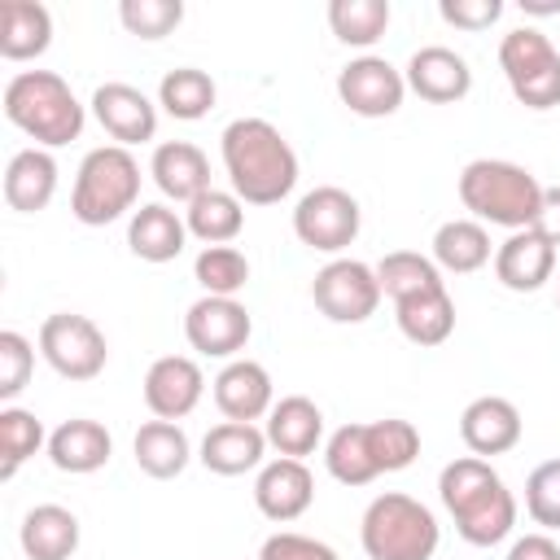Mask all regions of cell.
Segmentation results:
<instances>
[{
  "instance_id": "15",
  "label": "cell",
  "mask_w": 560,
  "mask_h": 560,
  "mask_svg": "<svg viewBox=\"0 0 560 560\" xmlns=\"http://www.w3.org/2000/svg\"><path fill=\"white\" fill-rule=\"evenodd\" d=\"M254 503L276 525L298 521L315 503V477H311V468L302 459H289V455L267 459L258 468V477H254Z\"/></svg>"
},
{
  "instance_id": "21",
  "label": "cell",
  "mask_w": 560,
  "mask_h": 560,
  "mask_svg": "<svg viewBox=\"0 0 560 560\" xmlns=\"http://www.w3.org/2000/svg\"><path fill=\"white\" fill-rule=\"evenodd\" d=\"M109 455H114V438L101 420L74 416L48 433V459H52V468H61L70 477H88V472L105 468Z\"/></svg>"
},
{
  "instance_id": "20",
  "label": "cell",
  "mask_w": 560,
  "mask_h": 560,
  "mask_svg": "<svg viewBox=\"0 0 560 560\" xmlns=\"http://www.w3.org/2000/svg\"><path fill=\"white\" fill-rule=\"evenodd\" d=\"M188 245V223L166 201H144L127 219V249L140 262H171Z\"/></svg>"
},
{
  "instance_id": "43",
  "label": "cell",
  "mask_w": 560,
  "mask_h": 560,
  "mask_svg": "<svg viewBox=\"0 0 560 560\" xmlns=\"http://www.w3.org/2000/svg\"><path fill=\"white\" fill-rule=\"evenodd\" d=\"M438 13L459 31H486L503 18V0H442Z\"/></svg>"
},
{
  "instance_id": "2",
  "label": "cell",
  "mask_w": 560,
  "mask_h": 560,
  "mask_svg": "<svg viewBox=\"0 0 560 560\" xmlns=\"http://www.w3.org/2000/svg\"><path fill=\"white\" fill-rule=\"evenodd\" d=\"M438 499L468 547H494L516 525V499L481 455H459L438 472Z\"/></svg>"
},
{
  "instance_id": "28",
  "label": "cell",
  "mask_w": 560,
  "mask_h": 560,
  "mask_svg": "<svg viewBox=\"0 0 560 560\" xmlns=\"http://www.w3.org/2000/svg\"><path fill=\"white\" fill-rule=\"evenodd\" d=\"M131 455H136V468L153 481H171L188 468L192 459V446H188V433L175 424V420H144L136 429V442H131Z\"/></svg>"
},
{
  "instance_id": "1",
  "label": "cell",
  "mask_w": 560,
  "mask_h": 560,
  "mask_svg": "<svg viewBox=\"0 0 560 560\" xmlns=\"http://www.w3.org/2000/svg\"><path fill=\"white\" fill-rule=\"evenodd\" d=\"M223 171L245 206H276L298 184V153L267 118H232L219 136Z\"/></svg>"
},
{
  "instance_id": "18",
  "label": "cell",
  "mask_w": 560,
  "mask_h": 560,
  "mask_svg": "<svg viewBox=\"0 0 560 560\" xmlns=\"http://www.w3.org/2000/svg\"><path fill=\"white\" fill-rule=\"evenodd\" d=\"M521 411L512 398H499V394H481L464 407L459 416V438L472 455L490 459V455H508L516 442H521Z\"/></svg>"
},
{
  "instance_id": "11",
  "label": "cell",
  "mask_w": 560,
  "mask_h": 560,
  "mask_svg": "<svg viewBox=\"0 0 560 560\" xmlns=\"http://www.w3.org/2000/svg\"><path fill=\"white\" fill-rule=\"evenodd\" d=\"M337 96L359 118H389V114H398V105L407 96V79L394 61L363 52L337 70Z\"/></svg>"
},
{
  "instance_id": "5",
  "label": "cell",
  "mask_w": 560,
  "mask_h": 560,
  "mask_svg": "<svg viewBox=\"0 0 560 560\" xmlns=\"http://www.w3.org/2000/svg\"><path fill=\"white\" fill-rule=\"evenodd\" d=\"M359 542L368 560H433L442 542V525L420 499L402 490H385L368 503L359 521Z\"/></svg>"
},
{
  "instance_id": "22",
  "label": "cell",
  "mask_w": 560,
  "mask_h": 560,
  "mask_svg": "<svg viewBox=\"0 0 560 560\" xmlns=\"http://www.w3.org/2000/svg\"><path fill=\"white\" fill-rule=\"evenodd\" d=\"M149 175H153L162 197L184 201V206L192 197H201L206 188H214L210 184V158L192 140H162L149 158Z\"/></svg>"
},
{
  "instance_id": "38",
  "label": "cell",
  "mask_w": 560,
  "mask_h": 560,
  "mask_svg": "<svg viewBox=\"0 0 560 560\" xmlns=\"http://www.w3.org/2000/svg\"><path fill=\"white\" fill-rule=\"evenodd\" d=\"M368 451L376 459V472H402L420 455V429L411 420L385 416L368 424Z\"/></svg>"
},
{
  "instance_id": "36",
  "label": "cell",
  "mask_w": 560,
  "mask_h": 560,
  "mask_svg": "<svg viewBox=\"0 0 560 560\" xmlns=\"http://www.w3.org/2000/svg\"><path fill=\"white\" fill-rule=\"evenodd\" d=\"M39 446H48L39 416L26 411V407H13V402L0 407V481H13V472H18Z\"/></svg>"
},
{
  "instance_id": "12",
  "label": "cell",
  "mask_w": 560,
  "mask_h": 560,
  "mask_svg": "<svg viewBox=\"0 0 560 560\" xmlns=\"http://www.w3.org/2000/svg\"><path fill=\"white\" fill-rule=\"evenodd\" d=\"M249 332H254V319H249L245 302H236V298H210V293H201L184 311V337L206 359H236L245 350Z\"/></svg>"
},
{
  "instance_id": "32",
  "label": "cell",
  "mask_w": 560,
  "mask_h": 560,
  "mask_svg": "<svg viewBox=\"0 0 560 560\" xmlns=\"http://www.w3.org/2000/svg\"><path fill=\"white\" fill-rule=\"evenodd\" d=\"M214 96H219L214 79H210L206 70H197V66L166 70L162 83H158V105H162L171 118H179V122L206 118V114L214 109Z\"/></svg>"
},
{
  "instance_id": "41",
  "label": "cell",
  "mask_w": 560,
  "mask_h": 560,
  "mask_svg": "<svg viewBox=\"0 0 560 560\" xmlns=\"http://www.w3.org/2000/svg\"><path fill=\"white\" fill-rule=\"evenodd\" d=\"M31 372H35V346H31L22 332L4 328V332H0V402H4V407L26 389Z\"/></svg>"
},
{
  "instance_id": "4",
  "label": "cell",
  "mask_w": 560,
  "mask_h": 560,
  "mask_svg": "<svg viewBox=\"0 0 560 560\" xmlns=\"http://www.w3.org/2000/svg\"><path fill=\"white\" fill-rule=\"evenodd\" d=\"M459 201L477 223H494L508 232L534 228L542 206V184L521 162L503 158H472L459 171Z\"/></svg>"
},
{
  "instance_id": "26",
  "label": "cell",
  "mask_w": 560,
  "mask_h": 560,
  "mask_svg": "<svg viewBox=\"0 0 560 560\" xmlns=\"http://www.w3.org/2000/svg\"><path fill=\"white\" fill-rule=\"evenodd\" d=\"M79 516L61 503H39L22 516L18 542L26 551V560H70L79 551Z\"/></svg>"
},
{
  "instance_id": "23",
  "label": "cell",
  "mask_w": 560,
  "mask_h": 560,
  "mask_svg": "<svg viewBox=\"0 0 560 560\" xmlns=\"http://www.w3.org/2000/svg\"><path fill=\"white\" fill-rule=\"evenodd\" d=\"M262 433H267V446L289 455V459H306L315 455V446L324 442V411L306 398V394H284L267 420H262Z\"/></svg>"
},
{
  "instance_id": "40",
  "label": "cell",
  "mask_w": 560,
  "mask_h": 560,
  "mask_svg": "<svg viewBox=\"0 0 560 560\" xmlns=\"http://www.w3.org/2000/svg\"><path fill=\"white\" fill-rule=\"evenodd\" d=\"M525 512L542 529H560V459H542L525 477Z\"/></svg>"
},
{
  "instance_id": "24",
  "label": "cell",
  "mask_w": 560,
  "mask_h": 560,
  "mask_svg": "<svg viewBox=\"0 0 560 560\" xmlns=\"http://www.w3.org/2000/svg\"><path fill=\"white\" fill-rule=\"evenodd\" d=\"M197 459L219 472V477H241L267 464V433L258 424H241V420H223L201 438Z\"/></svg>"
},
{
  "instance_id": "17",
  "label": "cell",
  "mask_w": 560,
  "mask_h": 560,
  "mask_svg": "<svg viewBox=\"0 0 560 560\" xmlns=\"http://www.w3.org/2000/svg\"><path fill=\"white\" fill-rule=\"evenodd\" d=\"M210 385H214V407L223 411V420L254 424V420H267V411L276 407L271 372L254 359H228Z\"/></svg>"
},
{
  "instance_id": "46",
  "label": "cell",
  "mask_w": 560,
  "mask_h": 560,
  "mask_svg": "<svg viewBox=\"0 0 560 560\" xmlns=\"http://www.w3.org/2000/svg\"><path fill=\"white\" fill-rule=\"evenodd\" d=\"M521 9L542 18V13H560V0H521Z\"/></svg>"
},
{
  "instance_id": "13",
  "label": "cell",
  "mask_w": 560,
  "mask_h": 560,
  "mask_svg": "<svg viewBox=\"0 0 560 560\" xmlns=\"http://www.w3.org/2000/svg\"><path fill=\"white\" fill-rule=\"evenodd\" d=\"M206 394V376L201 363L188 354H162L149 363L144 372V407L153 411V420H184Z\"/></svg>"
},
{
  "instance_id": "16",
  "label": "cell",
  "mask_w": 560,
  "mask_h": 560,
  "mask_svg": "<svg viewBox=\"0 0 560 560\" xmlns=\"http://www.w3.org/2000/svg\"><path fill=\"white\" fill-rule=\"evenodd\" d=\"M92 114L105 127V136L122 149L158 136V105L131 83H101L92 92Z\"/></svg>"
},
{
  "instance_id": "42",
  "label": "cell",
  "mask_w": 560,
  "mask_h": 560,
  "mask_svg": "<svg viewBox=\"0 0 560 560\" xmlns=\"http://www.w3.org/2000/svg\"><path fill=\"white\" fill-rule=\"evenodd\" d=\"M258 560H341L328 542L311 538V534H293V529H280L271 538H262L258 547Z\"/></svg>"
},
{
  "instance_id": "6",
  "label": "cell",
  "mask_w": 560,
  "mask_h": 560,
  "mask_svg": "<svg viewBox=\"0 0 560 560\" xmlns=\"http://www.w3.org/2000/svg\"><path fill=\"white\" fill-rule=\"evenodd\" d=\"M140 201V162L122 144H101L83 153L70 188V214L88 228H105L136 210Z\"/></svg>"
},
{
  "instance_id": "39",
  "label": "cell",
  "mask_w": 560,
  "mask_h": 560,
  "mask_svg": "<svg viewBox=\"0 0 560 560\" xmlns=\"http://www.w3.org/2000/svg\"><path fill=\"white\" fill-rule=\"evenodd\" d=\"M118 22L136 39H162L184 22V4L179 0H122Z\"/></svg>"
},
{
  "instance_id": "3",
  "label": "cell",
  "mask_w": 560,
  "mask_h": 560,
  "mask_svg": "<svg viewBox=\"0 0 560 560\" xmlns=\"http://www.w3.org/2000/svg\"><path fill=\"white\" fill-rule=\"evenodd\" d=\"M4 118L39 149H61L83 136L88 109L52 70H18L4 83Z\"/></svg>"
},
{
  "instance_id": "29",
  "label": "cell",
  "mask_w": 560,
  "mask_h": 560,
  "mask_svg": "<svg viewBox=\"0 0 560 560\" xmlns=\"http://www.w3.org/2000/svg\"><path fill=\"white\" fill-rule=\"evenodd\" d=\"M184 223L201 245H232L245 228V201L232 188H206L184 206Z\"/></svg>"
},
{
  "instance_id": "30",
  "label": "cell",
  "mask_w": 560,
  "mask_h": 560,
  "mask_svg": "<svg viewBox=\"0 0 560 560\" xmlns=\"http://www.w3.org/2000/svg\"><path fill=\"white\" fill-rule=\"evenodd\" d=\"M490 258H494V245H490L486 223H477V219H446L433 232V262H438V271L468 276V271H481Z\"/></svg>"
},
{
  "instance_id": "31",
  "label": "cell",
  "mask_w": 560,
  "mask_h": 560,
  "mask_svg": "<svg viewBox=\"0 0 560 560\" xmlns=\"http://www.w3.org/2000/svg\"><path fill=\"white\" fill-rule=\"evenodd\" d=\"M394 319H398V332L416 346H442L451 332H455V302L442 289H429V293H416V298H402L394 302Z\"/></svg>"
},
{
  "instance_id": "44",
  "label": "cell",
  "mask_w": 560,
  "mask_h": 560,
  "mask_svg": "<svg viewBox=\"0 0 560 560\" xmlns=\"http://www.w3.org/2000/svg\"><path fill=\"white\" fill-rule=\"evenodd\" d=\"M508 560H560V542H556L547 529H538V534L516 538V542L508 547Z\"/></svg>"
},
{
  "instance_id": "35",
  "label": "cell",
  "mask_w": 560,
  "mask_h": 560,
  "mask_svg": "<svg viewBox=\"0 0 560 560\" xmlns=\"http://www.w3.org/2000/svg\"><path fill=\"white\" fill-rule=\"evenodd\" d=\"M328 26L350 48H372L389 31V0H332Z\"/></svg>"
},
{
  "instance_id": "33",
  "label": "cell",
  "mask_w": 560,
  "mask_h": 560,
  "mask_svg": "<svg viewBox=\"0 0 560 560\" xmlns=\"http://www.w3.org/2000/svg\"><path fill=\"white\" fill-rule=\"evenodd\" d=\"M376 280H381V293L389 302H402V298H416V293H429V289H442V271L433 258L416 254V249H389L381 262H376Z\"/></svg>"
},
{
  "instance_id": "25",
  "label": "cell",
  "mask_w": 560,
  "mask_h": 560,
  "mask_svg": "<svg viewBox=\"0 0 560 560\" xmlns=\"http://www.w3.org/2000/svg\"><path fill=\"white\" fill-rule=\"evenodd\" d=\"M57 175L61 171H57L52 149H39V144L18 149L9 158V166H4V201H9V210L39 214L57 192Z\"/></svg>"
},
{
  "instance_id": "10",
  "label": "cell",
  "mask_w": 560,
  "mask_h": 560,
  "mask_svg": "<svg viewBox=\"0 0 560 560\" xmlns=\"http://www.w3.org/2000/svg\"><path fill=\"white\" fill-rule=\"evenodd\" d=\"M311 298H315L324 319H332V324H363V319L376 315L385 293H381L376 267H368L359 258H332V262H324L315 271Z\"/></svg>"
},
{
  "instance_id": "14",
  "label": "cell",
  "mask_w": 560,
  "mask_h": 560,
  "mask_svg": "<svg viewBox=\"0 0 560 560\" xmlns=\"http://www.w3.org/2000/svg\"><path fill=\"white\" fill-rule=\"evenodd\" d=\"M402 79H407V92H416V96L429 101V105H455V101H464V96L472 92V70H468V61H464L455 48H446V44H424V48H416V52L407 57Z\"/></svg>"
},
{
  "instance_id": "8",
  "label": "cell",
  "mask_w": 560,
  "mask_h": 560,
  "mask_svg": "<svg viewBox=\"0 0 560 560\" xmlns=\"http://www.w3.org/2000/svg\"><path fill=\"white\" fill-rule=\"evenodd\" d=\"M39 354L57 376L92 381L109 363V341L96 328V319H88L79 311H57L39 324Z\"/></svg>"
},
{
  "instance_id": "34",
  "label": "cell",
  "mask_w": 560,
  "mask_h": 560,
  "mask_svg": "<svg viewBox=\"0 0 560 560\" xmlns=\"http://www.w3.org/2000/svg\"><path fill=\"white\" fill-rule=\"evenodd\" d=\"M324 468L341 486H368V481H376L381 472H376V459L368 451V424H341L324 442Z\"/></svg>"
},
{
  "instance_id": "7",
  "label": "cell",
  "mask_w": 560,
  "mask_h": 560,
  "mask_svg": "<svg viewBox=\"0 0 560 560\" xmlns=\"http://www.w3.org/2000/svg\"><path fill=\"white\" fill-rule=\"evenodd\" d=\"M499 70L525 109L560 105V52L538 26H516L499 39Z\"/></svg>"
},
{
  "instance_id": "37",
  "label": "cell",
  "mask_w": 560,
  "mask_h": 560,
  "mask_svg": "<svg viewBox=\"0 0 560 560\" xmlns=\"http://www.w3.org/2000/svg\"><path fill=\"white\" fill-rule=\"evenodd\" d=\"M192 276L210 298H236L249 284V258L236 245H206L192 262Z\"/></svg>"
},
{
  "instance_id": "45",
  "label": "cell",
  "mask_w": 560,
  "mask_h": 560,
  "mask_svg": "<svg viewBox=\"0 0 560 560\" xmlns=\"http://www.w3.org/2000/svg\"><path fill=\"white\" fill-rule=\"evenodd\" d=\"M534 232L547 236L551 245H560V184H556V188H542V206H538Z\"/></svg>"
},
{
  "instance_id": "9",
  "label": "cell",
  "mask_w": 560,
  "mask_h": 560,
  "mask_svg": "<svg viewBox=\"0 0 560 560\" xmlns=\"http://www.w3.org/2000/svg\"><path fill=\"white\" fill-rule=\"evenodd\" d=\"M359 228H363V210L337 184H319L293 206V236L315 254H341L346 245H354Z\"/></svg>"
},
{
  "instance_id": "19",
  "label": "cell",
  "mask_w": 560,
  "mask_h": 560,
  "mask_svg": "<svg viewBox=\"0 0 560 560\" xmlns=\"http://www.w3.org/2000/svg\"><path fill=\"white\" fill-rule=\"evenodd\" d=\"M551 271H556V245L547 236H538L534 228L512 232L494 249V276L512 293H538L551 280Z\"/></svg>"
},
{
  "instance_id": "27",
  "label": "cell",
  "mask_w": 560,
  "mask_h": 560,
  "mask_svg": "<svg viewBox=\"0 0 560 560\" xmlns=\"http://www.w3.org/2000/svg\"><path fill=\"white\" fill-rule=\"evenodd\" d=\"M52 44V13L39 0H4L0 4V57L35 61Z\"/></svg>"
}]
</instances>
